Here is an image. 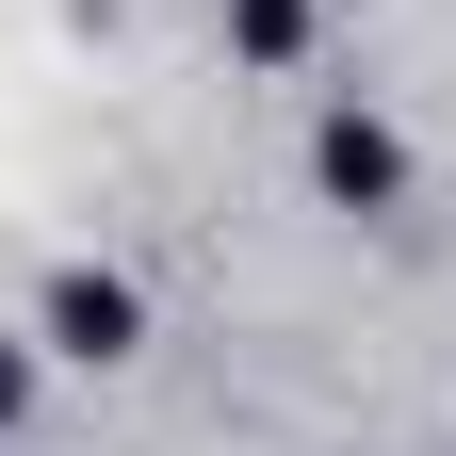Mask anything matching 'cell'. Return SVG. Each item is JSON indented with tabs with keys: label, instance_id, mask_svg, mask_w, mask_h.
<instances>
[{
	"label": "cell",
	"instance_id": "1",
	"mask_svg": "<svg viewBox=\"0 0 456 456\" xmlns=\"http://www.w3.org/2000/svg\"><path fill=\"white\" fill-rule=\"evenodd\" d=\"M49 342H66V359H131V342H147V294L98 277V261H66V277H49Z\"/></svg>",
	"mask_w": 456,
	"mask_h": 456
},
{
	"label": "cell",
	"instance_id": "2",
	"mask_svg": "<svg viewBox=\"0 0 456 456\" xmlns=\"http://www.w3.org/2000/svg\"><path fill=\"white\" fill-rule=\"evenodd\" d=\"M310 180H326L342 212H391V196H408V147H391L375 114H326V131H310Z\"/></svg>",
	"mask_w": 456,
	"mask_h": 456
},
{
	"label": "cell",
	"instance_id": "3",
	"mask_svg": "<svg viewBox=\"0 0 456 456\" xmlns=\"http://www.w3.org/2000/svg\"><path fill=\"white\" fill-rule=\"evenodd\" d=\"M310 17H326V0H228V49H245V66H294Z\"/></svg>",
	"mask_w": 456,
	"mask_h": 456
},
{
	"label": "cell",
	"instance_id": "4",
	"mask_svg": "<svg viewBox=\"0 0 456 456\" xmlns=\"http://www.w3.org/2000/svg\"><path fill=\"white\" fill-rule=\"evenodd\" d=\"M17 408H33V359H17V342H0V440H17Z\"/></svg>",
	"mask_w": 456,
	"mask_h": 456
}]
</instances>
